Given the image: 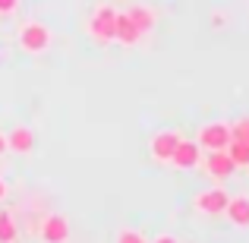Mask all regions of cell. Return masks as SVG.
<instances>
[{"label": "cell", "instance_id": "6da1fadb", "mask_svg": "<svg viewBox=\"0 0 249 243\" xmlns=\"http://www.w3.org/2000/svg\"><path fill=\"white\" fill-rule=\"evenodd\" d=\"M114 19H117V10L110 3H101L95 13L89 16V22H85V32H89V38L95 44H114Z\"/></svg>", "mask_w": 249, "mask_h": 243}, {"label": "cell", "instance_id": "7a4b0ae2", "mask_svg": "<svg viewBox=\"0 0 249 243\" xmlns=\"http://www.w3.org/2000/svg\"><path fill=\"white\" fill-rule=\"evenodd\" d=\"M231 123L227 120H208L199 127V133H196V142H199L202 152H224L227 146H231Z\"/></svg>", "mask_w": 249, "mask_h": 243}, {"label": "cell", "instance_id": "3957f363", "mask_svg": "<svg viewBox=\"0 0 249 243\" xmlns=\"http://www.w3.org/2000/svg\"><path fill=\"white\" fill-rule=\"evenodd\" d=\"M51 41H54L51 29L44 22H38V19H29V22L19 29V48H22L25 54H44V51L51 48Z\"/></svg>", "mask_w": 249, "mask_h": 243}, {"label": "cell", "instance_id": "277c9868", "mask_svg": "<svg viewBox=\"0 0 249 243\" xmlns=\"http://www.w3.org/2000/svg\"><path fill=\"white\" fill-rule=\"evenodd\" d=\"M227 199H231V193L224 187H208L193 196V212L205 215V218H221L227 208Z\"/></svg>", "mask_w": 249, "mask_h": 243}, {"label": "cell", "instance_id": "5b68a950", "mask_svg": "<svg viewBox=\"0 0 249 243\" xmlns=\"http://www.w3.org/2000/svg\"><path fill=\"white\" fill-rule=\"evenodd\" d=\"M183 139L180 130H158V133L152 136V142H148V155H152L155 164H170V155H174L177 142Z\"/></svg>", "mask_w": 249, "mask_h": 243}, {"label": "cell", "instance_id": "8992f818", "mask_svg": "<svg viewBox=\"0 0 249 243\" xmlns=\"http://www.w3.org/2000/svg\"><path fill=\"white\" fill-rule=\"evenodd\" d=\"M202 149H199V142L196 139H180L177 142V149H174V155H170V168H177V170H196L202 164Z\"/></svg>", "mask_w": 249, "mask_h": 243}, {"label": "cell", "instance_id": "52a82bcc", "mask_svg": "<svg viewBox=\"0 0 249 243\" xmlns=\"http://www.w3.org/2000/svg\"><path fill=\"white\" fill-rule=\"evenodd\" d=\"M199 168H205V174L212 177V180H227V177L237 170L227 152H205V155H202V164H199Z\"/></svg>", "mask_w": 249, "mask_h": 243}, {"label": "cell", "instance_id": "ba28073f", "mask_svg": "<svg viewBox=\"0 0 249 243\" xmlns=\"http://www.w3.org/2000/svg\"><path fill=\"white\" fill-rule=\"evenodd\" d=\"M224 218L231 221V224L237 227V231H249V196H246V193L231 196V199H227Z\"/></svg>", "mask_w": 249, "mask_h": 243}, {"label": "cell", "instance_id": "9c48e42d", "mask_svg": "<svg viewBox=\"0 0 249 243\" xmlns=\"http://www.w3.org/2000/svg\"><path fill=\"white\" fill-rule=\"evenodd\" d=\"M6 152L32 155V152H35V133H32L29 127H22V123H16V127L6 133Z\"/></svg>", "mask_w": 249, "mask_h": 243}, {"label": "cell", "instance_id": "30bf717a", "mask_svg": "<svg viewBox=\"0 0 249 243\" xmlns=\"http://www.w3.org/2000/svg\"><path fill=\"white\" fill-rule=\"evenodd\" d=\"M41 240L44 243H67L70 240V221L63 215H48L41 221Z\"/></svg>", "mask_w": 249, "mask_h": 243}, {"label": "cell", "instance_id": "8fae6325", "mask_svg": "<svg viewBox=\"0 0 249 243\" xmlns=\"http://www.w3.org/2000/svg\"><path fill=\"white\" fill-rule=\"evenodd\" d=\"M114 41H120L123 48H136L142 41V32L129 22L126 13H117V19H114Z\"/></svg>", "mask_w": 249, "mask_h": 243}, {"label": "cell", "instance_id": "7c38bea8", "mask_svg": "<svg viewBox=\"0 0 249 243\" xmlns=\"http://www.w3.org/2000/svg\"><path fill=\"white\" fill-rule=\"evenodd\" d=\"M126 16H129V22H133L136 29L142 32V35H152V32H155V25H158V13H155L152 6H145V3L129 6V10H126Z\"/></svg>", "mask_w": 249, "mask_h": 243}, {"label": "cell", "instance_id": "4fadbf2b", "mask_svg": "<svg viewBox=\"0 0 249 243\" xmlns=\"http://www.w3.org/2000/svg\"><path fill=\"white\" fill-rule=\"evenodd\" d=\"M231 155L233 168H249V142H240V139H231V146L224 149Z\"/></svg>", "mask_w": 249, "mask_h": 243}, {"label": "cell", "instance_id": "5bb4252c", "mask_svg": "<svg viewBox=\"0 0 249 243\" xmlns=\"http://www.w3.org/2000/svg\"><path fill=\"white\" fill-rule=\"evenodd\" d=\"M16 237H19V227L13 221V215L0 212V243H16Z\"/></svg>", "mask_w": 249, "mask_h": 243}, {"label": "cell", "instance_id": "9a60e30c", "mask_svg": "<svg viewBox=\"0 0 249 243\" xmlns=\"http://www.w3.org/2000/svg\"><path fill=\"white\" fill-rule=\"evenodd\" d=\"M114 243H148V240H145V234L133 231V227H120V231H117V240H114Z\"/></svg>", "mask_w": 249, "mask_h": 243}, {"label": "cell", "instance_id": "2e32d148", "mask_svg": "<svg viewBox=\"0 0 249 243\" xmlns=\"http://www.w3.org/2000/svg\"><path fill=\"white\" fill-rule=\"evenodd\" d=\"M231 136H233V139H240V142H249V117L231 123Z\"/></svg>", "mask_w": 249, "mask_h": 243}, {"label": "cell", "instance_id": "e0dca14e", "mask_svg": "<svg viewBox=\"0 0 249 243\" xmlns=\"http://www.w3.org/2000/svg\"><path fill=\"white\" fill-rule=\"evenodd\" d=\"M19 10V0H0V16H13Z\"/></svg>", "mask_w": 249, "mask_h": 243}, {"label": "cell", "instance_id": "ac0fdd59", "mask_svg": "<svg viewBox=\"0 0 249 243\" xmlns=\"http://www.w3.org/2000/svg\"><path fill=\"white\" fill-rule=\"evenodd\" d=\"M148 243H180V237H174V234H158V237L148 240Z\"/></svg>", "mask_w": 249, "mask_h": 243}, {"label": "cell", "instance_id": "d6986e66", "mask_svg": "<svg viewBox=\"0 0 249 243\" xmlns=\"http://www.w3.org/2000/svg\"><path fill=\"white\" fill-rule=\"evenodd\" d=\"M6 196H10V187H6V180H3V177H0V202H3Z\"/></svg>", "mask_w": 249, "mask_h": 243}, {"label": "cell", "instance_id": "ffe728a7", "mask_svg": "<svg viewBox=\"0 0 249 243\" xmlns=\"http://www.w3.org/2000/svg\"><path fill=\"white\" fill-rule=\"evenodd\" d=\"M212 22H214V25H224V22H227V16H224V13H214Z\"/></svg>", "mask_w": 249, "mask_h": 243}, {"label": "cell", "instance_id": "44dd1931", "mask_svg": "<svg viewBox=\"0 0 249 243\" xmlns=\"http://www.w3.org/2000/svg\"><path fill=\"white\" fill-rule=\"evenodd\" d=\"M6 152V133H0V155Z\"/></svg>", "mask_w": 249, "mask_h": 243}]
</instances>
